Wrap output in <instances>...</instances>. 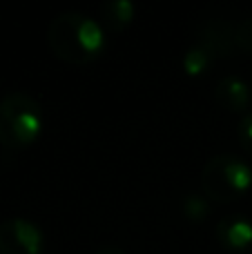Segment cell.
I'll return each mask as SVG.
<instances>
[{"label":"cell","mask_w":252,"mask_h":254,"mask_svg":"<svg viewBox=\"0 0 252 254\" xmlns=\"http://www.w3.org/2000/svg\"><path fill=\"white\" fill-rule=\"evenodd\" d=\"M94 254H127L123 248H116V246H107V248H98Z\"/></svg>","instance_id":"cell-13"},{"label":"cell","mask_w":252,"mask_h":254,"mask_svg":"<svg viewBox=\"0 0 252 254\" xmlns=\"http://www.w3.org/2000/svg\"><path fill=\"white\" fill-rule=\"evenodd\" d=\"M101 25L112 34L125 31L136 18V4L132 0H110L101 4Z\"/></svg>","instance_id":"cell-8"},{"label":"cell","mask_w":252,"mask_h":254,"mask_svg":"<svg viewBox=\"0 0 252 254\" xmlns=\"http://www.w3.org/2000/svg\"><path fill=\"white\" fill-rule=\"evenodd\" d=\"M0 254H45V232L38 223L11 216L0 223Z\"/></svg>","instance_id":"cell-4"},{"label":"cell","mask_w":252,"mask_h":254,"mask_svg":"<svg viewBox=\"0 0 252 254\" xmlns=\"http://www.w3.org/2000/svg\"><path fill=\"white\" fill-rule=\"evenodd\" d=\"M217 241L223 250L244 254L252 250V221L244 214H228L217 223Z\"/></svg>","instance_id":"cell-6"},{"label":"cell","mask_w":252,"mask_h":254,"mask_svg":"<svg viewBox=\"0 0 252 254\" xmlns=\"http://www.w3.org/2000/svg\"><path fill=\"white\" fill-rule=\"evenodd\" d=\"M45 114L36 96L9 92L0 98V145L9 152L29 149L43 134Z\"/></svg>","instance_id":"cell-2"},{"label":"cell","mask_w":252,"mask_h":254,"mask_svg":"<svg viewBox=\"0 0 252 254\" xmlns=\"http://www.w3.org/2000/svg\"><path fill=\"white\" fill-rule=\"evenodd\" d=\"M237 138H239L241 149L252 158V112L241 116L239 125H237Z\"/></svg>","instance_id":"cell-12"},{"label":"cell","mask_w":252,"mask_h":254,"mask_svg":"<svg viewBox=\"0 0 252 254\" xmlns=\"http://www.w3.org/2000/svg\"><path fill=\"white\" fill-rule=\"evenodd\" d=\"M45 254H49V252H45Z\"/></svg>","instance_id":"cell-15"},{"label":"cell","mask_w":252,"mask_h":254,"mask_svg":"<svg viewBox=\"0 0 252 254\" xmlns=\"http://www.w3.org/2000/svg\"><path fill=\"white\" fill-rule=\"evenodd\" d=\"M252 188V167L237 154H217L201 170V190L210 203L228 205L244 198Z\"/></svg>","instance_id":"cell-3"},{"label":"cell","mask_w":252,"mask_h":254,"mask_svg":"<svg viewBox=\"0 0 252 254\" xmlns=\"http://www.w3.org/2000/svg\"><path fill=\"white\" fill-rule=\"evenodd\" d=\"M196 45L205 49L214 61L219 58H228L232 54L235 45V22L230 20H208L199 27V36H196Z\"/></svg>","instance_id":"cell-5"},{"label":"cell","mask_w":252,"mask_h":254,"mask_svg":"<svg viewBox=\"0 0 252 254\" xmlns=\"http://www.w3.org/2000/svg\"><path fill=\"white\" fill-rule=\"evenodd\" d=\"M181 212L188 221L201 223L210 214V201L205 198V194H186L181 201Z\"/></svg>","instance_id":"cell-10"},{"label":"cell","mask_w":252,"mask_h":254,"mask_svg":"<svg viewBox=\"0 0 252 254\" xmlns=\"http://www.w3.org/2000/svg\"><path fill=\"white\" fill-rule=\"evenodd\" d=\"M214 63L217 61H214V58L196 43L192 45V47H188L186 54H183V58H181V67L190 78H199V76L208 74L210 67H212Z\"/></svg>","instance_id":"cell-9"},{"label":"cell","mask_w":252,"mask_h":254,"mask_svg":"<svg viewBox=\"0 0 252 254\" xmlns=\"http://www.w3.org/2000/svg\"><path fill=\"white\" fill-rule=\"evenodd\" d=\"M250 92H252V69H250Z\"/></svg>","instance_id":"cell-14"},{"label":"cell","mask_w":252,"mask_h":254,"mask_svg":"<svg viewBox=\"0 0 252 254\" xmlns=\"http://www.w3.org/2000/svg\"><path fill=\"white\" fill-rule=\"evenodd\" d=\"M214 98L223 110L232 112V114H248L250 107V83H246L241 76H223L214 87Z\"/></svg>","instance_id":"cell-7"},{"label":"cell","mask_w":252,"mask_h":254,"mask_svg":"<svg viewBox=\"0 0 252 254\" xmlns=\"http://www.w3.org/2000/svg\"><path fill=\"white\" fill-rule=\"evenodd\" d=\"M235 45L241 52L252 54V16L235 22Z\"/></svg>","instance_id":"cell-11"},{"label":"cell","mask_w":252,"mask_h":254,"mask_svg":"<svg viewBox=\"0 0 252 254\" xmlns=\"http://www.w3.org/2000/svg\"><path fill=\"white\" fill-rule=\"evenodd\" d=\"M47 47L58 61L74 67L96 63L107 47L105 27L83 11H63L47 27Z\"/></svg>","instance_id":"cell-1"}]
</instances>
